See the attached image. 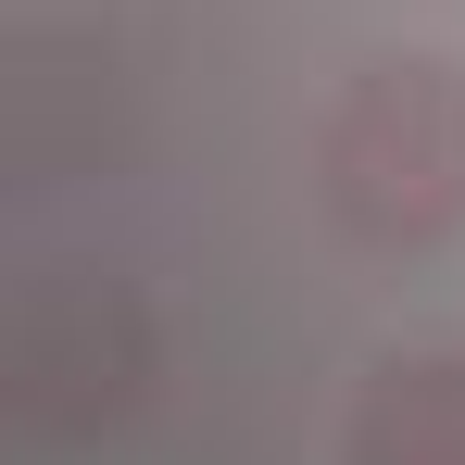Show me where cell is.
Segmentation results:
<instances>
[{"instance_id":"6da1fadb","label":"cell","mask_w":465,"mask_h":465,"mask_svg":"<svg viewBox=\"0 0 465 465\" xmlns=\"http://www.w3.org/2000/svg\"><path fill=\"white\" fill-rule=\"evenodd\" d=\"M314 214L378 252L415 264L465 227V64L440 51H365L314 114Z\"/></svg>"},{"instance_id":"7a4b0ae2","label":"cell","mask_w":465,"mask_h":465,"mask_svg":"<svg viewBox=\"0 0 465 465\" xmlns=\"http://www.w3.org/2000/svg\"><path fill=\"white\" fill-rule=\"evenodd\" d=\"M163 378V327L152 302L114 277V264H51L25 277V302L0 327V402L38 428V440H101L126 428Z\"/></svg>"},{"instance_id":"3957f363","label":"cell","mask_w":465,"mask_h":465,"mask_svg":"<svg viewBox=\"0 0 465 465\" xmlns=\"http://www.w3.org/2000/svg\"><path fill=\"white\" fill-rule=\"evenodd\" d=\"M340 465H465V352H390L340 402Z\"/></svg>"}]
</instances>
